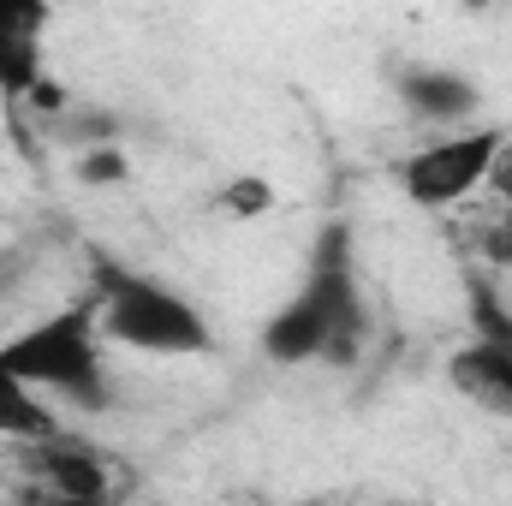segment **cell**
Returning <instances> with one entry per match:
<instances>
[{"label":"cell","mask_w":512,"mask_h":506,"mask_svg":"<svg viewBox=\"0 0 512 506\" xmlns=\"http://www.w3.org/2000/svg\"><path fill=\"white\" fill-rule=\"evenodd\" d=\"M78 179H84V185H114V179H126V155H120V143H90L84 161H78Z\"/></svg>","instance_id":"11"},{"label":"cell","mask_w":512,"mask_h":506,"mask_svg":"<svg viewBox=\"0 0 512 506\" xmlns=\"http://www.w3.org/2000/svg\"><path fill=\"white\" fill-rule=\"evenodd\" d=\"M399 102L417 114V120H429V126H459V120H471L477 114V84L465 78V72H453V66H405L399 72Z\"/></svg>","instance_id":"8"},{"label":"cell","mask_w":512,"mask_h":506,"mask_svg":"<svg viewBox=\"0 0 512 506\" xmlns=\"http://www.w3.org/2000/svg\"><path fill=\"white\" fill-rule=\"evenodd\" d=\"M227 209H239V215H262V209H274V185H268V179H233Z\"/></svg>","instance_id":"12"},{"label":"cell","mask_w":512,"mask_h":506,"mask_svg":"<svg viewBox=\"0 0 512 506\" xmlns=\"http://www.w3.org/2000/svg\"><path fill=\"white\" fill-rule=\"evenodd\" d=\"M501 149V131L477 126V131H447L435 143H417L405 161H399V191L417 203V209H459L471 203L483 185H489V161Z\"/></svg>","instance_id":"4"},{"label":"cell","mask_w":512,"mask_h":506,"mask_svg":"<svg viewBox=\"0 0 512 506\" xmlns=\"http://www.w3.org/2000/svg\"><path fill=\"white\" fill-rule=\"evenodd\" d=\"M0 364L42 399H66L78 411H102L108 405L96 310H54V316L30 322L24 334H12L0 346Z\"/></svg>","instance_id":"2"},{"label":"cell","mask_w":512,"mask_h":506,"mask_svg":"<svg viewBox=\"0 0 512 506\" xmlns=\"http://www.w3.org/2000/svg\"><path fill=\"white\" fill-rule=\"evenodd\" d=\"M42 30H48L42 0H0V96L24 102L42 84Z\"/></svg>","instance_id":"6"},{"label":"cell","mask_w":512,"mask_h":506,"mask_svg":"<svg viewBox=\"0 0 512 506\" xmlns=\"http://www.w3.org/2000/svg\"><path fill=\"white\" fill-rule=\"evenodd\" d=\"M471 310H477V340L447 358V381L477 411L512 423V316L501 310V298L489 286H477Z\"/></svg>","instance_id":"5"},{"label":"cell","mask_w":512,"mask_h":506,"mask_svg":"<svg viewBox=\"0 0 512 506\" xmlns=\"http://www.w3.org/2000/svg\"><path fill=\"white\" fill-rule=\"evenodd\" d=\"M477 251L489 268H512V209L507 203H495L483 221H477Z\"/></svg>","instance_id":"10"},{"label":"cell","mask_w":512,"mask_h":506,"mask_svg":"<svg viewBox=\"0 0 512 506\" xmlns=\"http://www.w3.org/2000/svg\"><path fill=\"white\" fill-rule=\"evenodd\" d=\"M60 435V417L42 393H30L24 381L0 364V441H24V447H48Z\"/></svg>","instance_id":"9"},{"label":"cell","mask_w":512,"mask_h":506,"mask_svg":"<svg viewBox=\"0 0 512 506\" xmlns=\"http://www.w3.org/2000/svg\"><path fill=\"white\" fill-rule=\"evenodd\" d=\"M364 334H370V310H364V292L352 274L346 227H328L310 256L304 286L268 316L262 352L274 364H352Z\"/></svg>","instance_id":"1"},{"label":"cell","mask_w":512,"mask_h":506,"mask_svg":"<svg viewBox=\"0 0 512 506\" xmlns=\"http://www.w3.org/2000/svg\"><path fill=\"white\" fill-rule=\"evenodd\" d=\"M96 334L108 346H126V352H143V358H197L209 352V322L203 310L149 280V274H102V298H96Z\"/></svg>","instance_id":"3"},{"label":"cell","mask_w":512,"mask_h":506,"mask_svg":"<svg viewBox=\"0 0 512 506\" xmlns=\"http://www.w3.org/2000/svg\"><path fill=\"white\" fill-rule=\"evenodd\" d=\"M30 453H36V477L48 489V506H108V465L90 447L54 435L48 447H30Z\"/></svg>","instance_id":"7"},{"label":"cell","mask_w":512,"mask_h":506,"mask_svg":"<svg viewBox=\"0 0 512 506\" xmlns=\"http://www.w3.org/2000/svg\"><path fill=\"white\" fill-rule=\"evenodd\" d=\"M251 506H268V501H251Z\"/></svg>","instance_id":"14"},{"label":"cell","mask_w":512,"mask_h":506,"mask_svg":"<svg viewBox=\"0 0 512 506\" xmlns=\"http://www.w3.org/2000/svg\"><path fill=\"white\" fill-rule=\"evenodd\" d=\"M495 203H507L512 209V137H501V149H495V161H489V185H483Z\"/></svg>","instance_id":"13"}]
</instances>
